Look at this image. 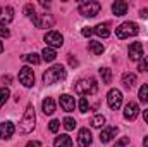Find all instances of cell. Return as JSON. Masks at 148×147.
Listing matches in <instances>:
<instances>
[{
  "mask_svg": "<svg viewBox=\"0 0 148 147\" xmlns=\"http://www.w3.org/2000/svg\"><path fill=\"white\" fill-rule=\"evenodd\" d=\"M127 144H129V137H122V139L115 144V147H126Z\"/></svg>",
  "mask_w": 148,
  "mask_h": 147,
  "instance_id": "33",
  "label": "cell"
},
{
  "mask_svg": "<svg viewBox=\"0 0 148 147\" xmlns=\"http://www.w3.org/2000/svg\"><path fill=\"white\" fill-rule=\"evenodd\" d=\"M24 12H26V16H28V17L35 16V14H36V12H35V5H33V3H26V7H24Z\"/></svg>",
  "mask_w": 148,
  "mask_h": 147,
  "instance_id": "31",
  "label": "cell"
},
{
  "mask_svg": "<svg viewBox=\"0 0 148 147\" xmlns=\"http://www.w3.org/2000/svg\"><path fill=\"white\" fill-rule=\"evenodd\" d=\"M10 97V92H9V88H5V87H2L0 88V107L7 102V99Z\"/></svg>",
  "mask_w": 148,
  "mask_h": 147,
  "instance_id": "27",
  "label": "cell"
},
{
  "mask_svg": "<svg viewBox=\"0 0 148 147\" xmlns=\"http://www.w3.org/2000/svg\"><path fill=\"white\" fill-rule=\"evenodd\" d=\"M26 147H41V142H38V140H31V142H28Z\"/></svg>",
  "mask_w": 148,
  "mask_h": 147,
  "instance_id": "36",
  "label": "cell"
},
{
  "mask_svg": "<svg viewBox=\"0 0 148 147\" xmlns=\"http://www.w3.org/2000/svg\"><path fill=\"white\" fill-rule=\"evenodd\" d=\"M100 9H102V5H100L98 2H95V0L81 2V3H79V7H77L79 14H81V16H84V17H95L97 14H100Z\"/></svg>",
  "mask_w": 148,
  "mask_h": 147,
  "instance_id": "5",
  "label": "cell"
},
{
  "mask_svg": "<svg viewBox=\"0 0 148 147\" xmlns=\"http://www.w3.org/2000/svg\"><path fill=\"white\" fill-rule=\"evenodd\" d=\"M107 104H109V107L112 111H117L121 107V104H122V94H121V90L112 88L110 92L107 94Z\"/></svg>",
  "mask_w": 148,
  "mask_h": 147,
  "instance_id": "6",
  "label": "cell"
},
{
  "mask_svg": "<svg viewBox=\"0 0 148 147\" xmlns=\"http://www.w3.org/2000/svg\"><path fill=\"white\" fill-rule=\"evenodd\" d=\"M41 55H43V59H45L47 62H52V61H55V57H57L55 50H53V49H50V47H45V49H43V52H41Z\"/></svg>",
  "mask_w": 148,
  "mask_h": 147,
  "instance_id": "22",
  "label": "cell"
},
{
  "mask_svg": "<svg viewBox=\"0 0 148 147\" xmlns=\"http://www.w3.org/2000/svg\"><path fill=\"white\" fill-rule=\"evenodd\" d=\"M62 80H66V69L62 64H55L43 73V83L45 85H53V83L62 81Z\"/></svg>",
  "mask_w": 148,
  "mask_h": 147,
  "instance_id": "3",
  "label": "cell"
},
{
  "mask_svg": "<svg viewBox=\"0 0 148 147\" xmlns=\"http://www.w3.org/2000/svg\"><path fill=\"white\" fill-rule=\"evenodd\" d=\"M88 49H90V52H91L93 55H102V54H103V50H105V49H103V45H102L100 42H93V40L88 43Z\"/></svg>",
  "mask_w": 148,
  "mask_h": 147,
  "instance_id": "20",
  "label": "cell"
},
{
  "mask_svg": "<svg viewBox=\"0 0 148 147\" xmlns=\"http://www.w3.org/2000/svg\"><path fill=\"white\" fill-rule=\"evenodd\" d=\"M140 17H145V19H147L148 17V9H141V10H140Z\"/></svg>",
  "mask_w": 148,
  "mask_h": 147,
  "instance_id": "37",
  "label": "cell"
},
{
  "mask_svg": "<svg viewBox=\"0 0 148 147\" xmlns=\"http://www.w3.org/2000/svg\"><path fill=\"white\" fill-rule=\"evenodd\" d=\"M138 114H140V107H138V104L129 101V102L126 104V107H124V118L129 119V121H133V119L138 118Z\"/></svg>",
  "mask_w": 148,
  "mask_h": 147,
  "instance_id": "9",
  "label": "cell"
},
{
  "mask_svg": "<svg viewBox=\"0 0 148 147\" xmlns=\"http://www.w3.org/2000/svg\"><path fill=\"white\" fill-rule=\"evenodd\" d=\"M90 125H91L93 128H102V126L105 125V118H103L102 114H97V116H93V118H91Z\"/></svg>",
  "mask_w": 148,
  "mask_h": 147,
  "instance_id": "24",
  "label": "cell"
},
{
  "mask_svg": "<svg viewBox=\"0 0 148 147\" xmlns=\"http://www.w3.org/2000/svg\"><path fill=\"white\" fill-rule=\"evenodd\" d=\"M23 59L26 61V62H29V64H40V55L38 54H28V55H23Z\"/></svg>",
  "mask_w": 148,
  "mask_h": 147,
  "instance_id": "26",
  "label": "cell"
},
{
  "mask_svg": "<svg viewBox=\"0 0 148 147\" xmlns=\"http://www.w3.org/2000/svg\"><path fill=\"white\" fill-rule=\"evenodd\" d=\"M35 123H36L35 107H33V104H28V107L24 111V116H23V119H21V123H19V132H21V133H29V132H33Z\"/></svg>",
  "mask_w": 148,
  "mask_h": 147,
  "instance_id": "1",
  "label": "cell"
},
{
  "mask_svg": "<svg viewBox=\"0 0 148 147\" xmlns=\"http://www.w3.org/2000/svg\"><path fill=\"white\" fill-rule=\"evenodd\" d=\"M19 81L24 87H33L35 85V73H33V69L29 66L21 68V71H19Z\"/></svg>",
  "mask_w": 148,
  "mask_h": 147,
  "instance_id": "7",
  "label": "cell"
},
{
  "mask_svg": "<svg viewBox=\"0 0 148 147\" xmlns=\"http://www.w3.org/2000/svg\"><path fill=\"white\" fill-rule=\"evenodd\" d=\"M77 144L79 147H90L91 146V132L88 128H81L77 133Z\"/></svg>",
  "mask_w": 148,
  "mask_h": 147,
  "instance_id": "12",
  "label": "cell"
},
{
  "mask_svg": "<svg viewBox=\"0 0 148 147\" xmlns=\"http://www.w3.org/2000/svg\"><path fill=\"white\" fill-rule=\"evenodd\" d=\"M98 71H100V76H102V81H103L105 85H109V83H112V71L109 69V68H100Z\"/></svg>",
  "mask_w": 148,
  "mask_h": 147,
  "instance_id": "23",
  "label": "cell"
},
{
  "mask_svg": "<svg viewBox=\"0 0 148 147\" xmlns=\"http://www.w3.org/2000/svg\"><path fill=\"white\" fill-rule=\"evenodd\" d=\"M115 135H117V126H105L100 132V142L102 144H109L112 139H115Z\"/></svg>",
  "mask_w": 148,
  "mask_h": 147,
  "instance_id": "10",
  "label": "cell"
},
{
  "mask_svg": "<svg viewBox=\"0 0 148 147\" xmlns=\"http://www.w3.org/2000/svg\"><path fill=\"white\" fill-rule=\"evenodd\" d=\"M91 30H93V33H95V35H98V37H103V38H107L109 35H110V31H109V23L97 24V26H93Z\"/></svg>",
  "mask_w": 148,
  "mask_h": 147,
  "instance_id": "18",
  "label": "cell"
},
{
  "mask_svg": "<svg viewBox=\"0 0 148 147\" xmlns=\"http://www.w3.org/2000/svg\"><path fill=\"white\" fill-rule=\"evenodd\" d=\"M2 52H3V43L0 42V54H2Z\"/></svg>",
  "mask_w": 148,
  "mask_h": 147,
  "instance_id": "43",
  "label": "cell"
},
{
  "mask_svg": "<svg viewBox=\"0 0 148 147\" xmlns=\"http://www.w3.org/2000/svg\"><path fill=\"white\" fill-rule=\"evenodd\" d=\"M12 19H14V9H12V7H3V9H0V28L5 26V24H9Z\"/></svg>",
  "mask_w": 148,
  "mask_h": 147,
  "instance_id": "14",
  "label": "cell"
},
{
  "mask_svg": "<svg viewBox=\"0 0 148 147\" xmlns=\"http://www.w3.org/2000/svg\"><path fill=\"white\" fill-rule=\"evenodd\" d=\"M81 33H83V37H90V35H93V30H91L90 26H86V28L81 30Z\"/></svg>",
  "mask_w": 148,
  "mask_h": 147,
  "instance_id": "35",
  "label": "cell"
},
{
  "mask_svg": "<svg viewBox=\"0 0 148 147\" xmlns=\"http://www.w3.org/2000/svg\"><path fill=\"white\" fill-rule=\"evenodd\" d=\"M112 12H114L115 16H124V14L127 12V3L122 2V0H115V2L112 3Z\"/></svg>",
  "mask_w": 148,
  "mask_h": 147,
  "instance_id": "16",
  "label": "cell"
},
{
  "mask_svg": "<svg viewBox=\"0 0 148 147\" xmlns=\"http://www.w3.org/2000/svg\"><path fill=\"white\" fill-rule=\"evenodd\" d=\"M143 146L148 147V137H145V140H143Z\"/></svg>",
  "mask_w": 148,
  "mask_h": 147,
  "instance_id": "42",
  "label": "cell"
},
{
  "mask_svg": "<svg viewBox=\"0 0 148 147\" xmlns=\"http://www.w3.org/2000/svg\"><path fill=\"white\" fill-rule=\"evenodd\" d=\"M45 42H47V45H50V49H57V47H62L64 38L59 31H48L45 35Z\"/></svg>",
  "mask_w": 148,
  "mask_h": 147,
  "instance_id": "8",
  "label": "cell"
},
{
  "mask_svg": "<svg viewBox=\"0 0 148 147\" xmlns=\"http://www.w3.org/2000/svg\"><path fill=\"white\" fill-rule=\"evenodd\" d=\"M140 101H141L143 104L148 102V85L147 83H143V85L140 87Z\"/></svg>",
  "mask_w": 148,
  "mask_h": 147,
  "instance_id": "25",
  "label": "cell"
},
{
  "mask_svg": "<svg viewBox=\"0 0 148 147\" xmlns=\"http://www.w3.org/2000/svg\"><path fill=\"white\" fill-rule=\"evenodd\" d=\"M143 55V43L141 42H134L129 45V59L131 61H138Z\"/></svg>",
  "mask_w": 148,
  "mask_h": 147,
  "instance_id": "13",
  "label": "cell"
},
{
  "mask_svg": "<svg viewBox=\"0 0 148 147\" xmlns=\"http://www.w3.org/2000/svg\"><path fill=\"white\" fill-rule=\"evenodd\" d=\"M74 106H76V102H74V97L67 95V94L60 95V107L66 111V112H71V111H74Z\"/></svg>",
  "mask_w": 148,
  "mask_h": 147,
  "instance_id": "15",
  "label": "cell"
},
{
  "mask_svg": "<svg viewBox=\"0 0 148 147\" xmlns=\"http://www.w3.org/2000/svg\"><path fill=\"white\" fill-rule=\"evenodd\" d=\"M59 126H60V121H59V119H52V121L48 123V130H50L52 133H55V132L59 130Z\"/></svg>",
  "mask_w": 148,
  "mask_h": 147,
  "instance_id": "30",
  "label": "cell"
},
{
  "mask_svg": "<svg viewBox=\"0 0 148 147\" xmlns=\"http://www.w3.org/2000/svg\"><path fill=\"white\" fill-rule=\"evenodd\" d=\"M73 146V139L69 135H59L53 142V147H71Z\"/></svg>",
  "mask_w": 148,
  "mask_h": 147,
  "instance_id": "19",
  "label": "cell"
},
{
  "mask_svg": "<svg viewBox=\"0 0 148 147\" xmlns=\"http://www.w3.org/2000/svg\"><path fill=\"white\" fill-rule=\"evenodd\" d=\"M140 30H138V24L133 23V21H127V23H122L119 28H115V37L119 40H124V38H129V37H134L138 35Z\"/></svg>",
  "mask_w": 148,
  "mask_h": 147,
  "instance_id": "4",
  "label": "cell"
},
{
  "mask_svg": "<svg viewBox=\"0 0 148 147\" xmlns=\"http://www.w3.org/2000/svg\"><path fill=\"white\" fill-rule=\"evenodd\" d=\"M122 85H124L126 88H133V87L136 85V74L126 73L124 76H122Z\"/></svg>",
  "mask_w": 148,
  "mask_h": 147,
  "instance_id": "21",
  "label": "cell"
},
{
  "mask_svg": "<svg viewBox=\"0 0 148 147\" xmlns=\"http://www.w3.org/2000/svg\"><path fill=\"white\" fill-rule=\"evenodd\" d=\"M2 80H3V81H7V83H10V81H12V76H10V74H7V76H3Z\"/></svg>",
  "mask_w": 148,
  "mask_h": 147,
  "instance_id": "39",
  "label": "cell"
},
{
  "mask_svg": "<svg viewBox=\"0 0 148 147\" xmlns=\"http://www.w3.org/2000/svg\"><path fill=\"white\" fill-rule=\"evenodd\" d=\"M143 118H145V121L148 123V109H147V111H143Z\"/></svg>",
  "mask_w": 148,
  "mask_h": 147,
  "instance_id": "41",
  "label": "cell"
},
{
  "mask_svg": "<svg viewBox=\"0 0 148 147\" xmlns=\"http://www.w3.org/2000/svg\"><path fill=\"white\" fill-rule=\"evenodd\" d=\"M74 92L79 94V95H93L98 92V83L95 78H84V80H79L76 85H74Z\"/></svg>",
  "mask_w": 148,
  "mask_h": 147,
  "instance_id": "2",
  "label": "cell"
},
{
  "mask_svg": "<svg viewBox=\"0 0 148 147\" xmlns=\"http://www.w3.org/2000/svg\"><path fill=\"white\" fill-rule=\"evenodd\" d=\"M40 5H41V7H50V3H48V2H45V0H41V2H40Z\"/></svg>",
  "mask_w": 148,
  "mask_h": 147,
  "instance_id": "40",
  "label": "cell"
},
{
  "mask_svg": "<svg viewBox=\"0 0 148 147\" xmlns=\"http://www.w3.org/2000/svg\"><path fill=\"white\" fill-rule=\"evenodd\" d=\"M140 71H148V55H143V59L140 62Z\"/></svg>",
  "mask_w": 148,
  "mask_h": 147,
  "instance_id": "32",
  "label": "cell"
},
{
  "mask_svg": "<svg viewBox=\"0 0 148 147\" xmlns=\"http://www.w3.org/2000/svg\"><path fill=\"white\" fill-rule=\"evenodd\" d=\"M79 111H81V112H88V111H90V102H88L86 97H83V99L79 101Z\"/></svg>",
  "mask_w": 148,
  "mask_h": 147,
  "instance_id": "28",
  "label": "cell"
},
{
  "mask_svg": "<svg viewBox=\"0 0 148 147\" xmlns=\"http://www.w3.org/2000/svg\"><path fill=\"white\" fill-rule=\"evenodd\" d=\"M14 123H10V121H3V123H0V139H3V140H9L12 135H14Z\"/></svg>",
  "mask_w": 148,
  "mask_h": 147,
  "instance_id": "11",
  "label": "cell"
},
{
  "mask_svg": "<svg viewBox=\"0 0 148 147\" xmlns=\"http://www.w3.org/2000/svg\"><path fill=\"white\" fill-rule=\"evenodd\" d=\"M0 37H2V38H9V37H10V31H9V28L2 26V28H0Z\"/></svg>",
  "mask_w": 148,
  "mask_h": 147,
  "instance_id": "34",
  "label": "cell"
},
{
  "mask_svg": "<svg viewBox=\"0 0 148 147\" xmlns=\"http://www.w3.org/2000/svg\"><path fill=\"white\" fill-rule=\"evenodd\" d=\"M41 109L45 114H53L55 112V102H53V99L52 97H47V99H43V102H41Z\"/></svg>",
  "mask_w": 148,
  "mask_h": 147,
  "instance_id": "17",
  "label": "cell"
},
{
  "mask_svg": "<svg viewBox=\"0 0 148 147\" xmlns=\"http://www.w3.org/2000/svg\"><path fill=\"white\" fill-rule=\"evenodd\" d=\"M69 64H71L73 68H76V66H77V61H76L74 57H69Z\"/></svg>",
  "mask_w": 148,
  "mask_h": 147,
  "instance_id": "38",
  "label": "cell"
},
{
  "mask_svg": "<svg viewBox=\"0 0 148 147\" xmlns=\"http://www.w3.org/2000/svg\"><path fill=\"white\" fill-rule=\"evenodd\" d=\"M64 128H66V130H74V128H76V119L66 118V119H64Z\"/></svg>",
  "mask_w": 148,
  "mask_h": 147,
  "instance_id": "29",
  "label": "cell"
}]
</instances>
